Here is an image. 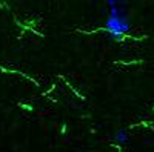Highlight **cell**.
I'll return each instance as SVG.
<instances>
[{"label":"cell","instance_id":"1","mask_svg":"<svg viewBox=\"0 0 154 152\" xmlns=\"http://www.w3.org/2000/svg\"><path fill=\"white\" fill-rule=\"evenodd\" d=\"M131 22L126 14L125 5L109 6V14L105 20V31L108 37L114 42H122L123 37L130 32Z\"/></svg>","mask_w":154,"mask_h":152},{"label":"cell","instance_id":"2","mask_svg":"<svg viewBox=\"0 0 154 152\" xmlns=\"http://www.w3.org/2000/svg\"><path fill=\"white\" fill-rule=\"evenodd\" d=\"M128 138H130V135H128V132L125 129H117L114 132V142L119 145H125L128 142Z\"/></svg>","mask_w":154,"mask_h":152},{"label":"cell","instance_id":"3","mask_svg":"<svg viewBox=\"0 0 154 152\" xmlns=\"http://www.w3.org/2000/svg\"><path fill=\"white\" fill-rule=\"evenodd\" d=\"M106 5L109 6H120V5H126L125 0H106Z\"/></svg>","mask_w":154,"mask_h":152}]
</instances>
